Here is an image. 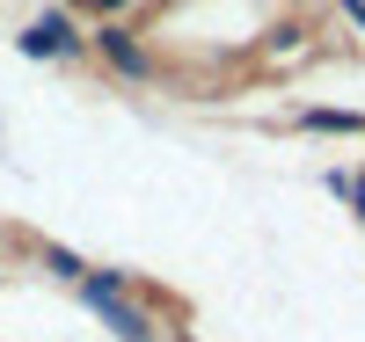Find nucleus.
Listing matches in <instances>:
<instances>
[{
    "mask_svg": "<svg viewBox=\"0 0 365 342\" xmlns=\"http://www.w3.org/2000/svg\"><path fill=\"white\" fill-rule=\"evenodd\" d=\"M22 44H29V51H66V22H58V15H44V22L29 29Z\"/></svg>",
    "mask_w": 365,
    "mask_h": 342,
    "instance_id": "1",
    "label": "nucleus"
},
{
    "mask_svg": "<svg viewBox=\"0 0 365 342\" xmlns=\"http://www.w3.org/2000/svg\"><path fill=\"white\" fill-rule=\"evenodd\" d=\"M88 8H117V0H88Z\"/></svg>",
    "mask_w": 365,
    "mask_h": 342,
    "instance_id": "2",
    "label": "nucleus"
}]
</instances>
